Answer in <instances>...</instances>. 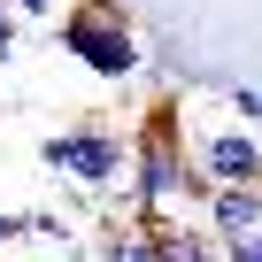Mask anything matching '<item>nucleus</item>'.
Masks as SVG:
<instances>
[{"label": "nucleus", "instance_id": "f257e3e1", "mask_svg": "<svg viewBox=\"0 0 262 262\" xmlns=\"http://www.w3.org/2000/svg\"><path fill=\"white\" fill-rule=\"evenodd\" d=\"M139 224H178V201H208V185L193 178L185 155V93H155L147 116L131 123V185H123Z\"/></svg>", "mask_w": 262, "mask_h": 262}, {"label": "nucleus", "instance_id": "f03ea898", "mask_svg": "<svg viewBox=\"0 0 262 262\" xmlns=\"http://www.w3.org/2000/svg\"><path fill=\"white\" fill-rule=\"evenodd\" d=\"M54 47L70 62H85L93 77H108V85H131L147 70V47H139V31H131V16L116 0H70L54 16Z\"/></svg>", "mask_w": 262, "mask_h": 262}, {"label": "nucleus", "instance_id": "7ed1b4c3", "mask_svg": "<svg viewBox=\"0 0 262 262\" xmlns=\"http://www.w3.org/2000/svg\"><path fill=\"white\" fill-rule=\"evenodd\" d=\"M39 162H47L54 178L85 185V193H116V185H131V131L85 116V123H70V131H47V139H39Z\"/></svg>", "mask_w": 262, "mask_h": 262}, {"label": "nucleus", "instance_id": "20e7f679", "mask_svg": "<svg viewBox=\"0 0 262 262\" xmlns=\"http://www.w3.org/2000/svg\"><path fill=\"white\" fill-rule=\"evenodd\" d=\"M185 155H193V178L216 193V185H262V131L216 116V123H185Z\"/></svg>", "mask_w": 262, "mask_h": 262}, {"label": "nucleus", "instance_id": "39448f33", "mask_svg": "<svg viewBox=\"0 0 262 262\" xmlns=\"http://www.w3.org/2000/svg\"><path fill=\"white\" fill-rule=\"evenodd\" d=\"M201 231H208L216 247L254 239V231H262V185H216V193L201 201Z\"/></svg>", "mask_w": 262, "mask_h": 262}, {"label": "nucleus", "instance_id": "423d86ee", "mask_svg": "<svg viewBox=\"0 0 262 262\" xmlns=\"http://www.w3.org/2000/svg\"><path fill=\"white\" fill-rule=\"evenodd\" d=\"M147 254H155V262H224V247H216L201 224H185V216H178V224H147Z\"/></svg>", "mask_w": 262, "mask_h": 262}, {"label": "nucleus", "instance_id": "0eeeda50", "mask_svg": "<svg viewBox=\"0 0 262 262\" xmlns=\"http://www.w3.org/2000/svg\"><path fill=\"white\" fill-rule=\"evenodd\" d=\"M93 262H155V254H147V224H139V216L108 224V231H100V247H93Z\"/></svg>", "mask_w": 262, "mask_h": 262}, {"label": "nucleus", "instance_id": "6e6552de", "mask_svg": "<svg viewBox=\"0 0 262 262\" xmlns=\"http://www.w3.org/2000/svg\"><path fill=\"white\" fill-rule=\"evenodd\" d=\"M224 116L254 131V123H262V85H224Z\"/></svg>", "mask_w": 262, "mask_h": 262}, {"label": "nucleus", "instance_id": "1a4fd4ad", "mask_svg": "<svg viewBox=\"0 0 262 262\" xmlns=\"http://www.w3.org/2000/svg\"><path fill=\"white\" fill-rule=\"evenodd\" d=\"M8 8H16V24H24V16H39V24H54V8H70V0H8Z\"/></svg>", "mask_w": 262, "mask_h": 262}, {"label": "nucleus", "instance_id": "9d476101", "mask_svg": "<svg viewBox=\"0 0 262 262\" xmlns=\"http://www.w3.org/2000/svg\"><path fill=\"white\" fill-rule=\"evenodd\" d=\"M224 262H262V231H254V239H239V247H224Z\"/></svg>", "mask_w": 262, "mask_h": 262}, {"label": "nucleus", "instance_id": "9b49d317", "mask_svg": "<svg viewBox=\"0 0 262 262\" xmlns=\"http://www.w3.org/2000/svg\"><path fill=\"white\" fill-rule=\"evenodd\" d=\"M16 54V8H0V62Z\"/></svg>", "mask_w": 262, "mask_h": 262}, {"label": "nucleus", "instance_id": "f8f14e48", "mask_svg": "<svg viewBox=\"0 0 262 262\" xmlns=\"http://www.w3.org/2000/svg\"><path fill=\"white\" fill-rule=\"evenodd\" d=\"M8 247H16V216L0 208V254H8Z\"/></svg>", "mask_w": 262, "mask_h": 262}]
</instances>
